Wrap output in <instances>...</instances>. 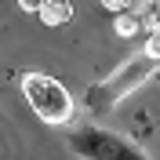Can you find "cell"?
<instances>
[{"label":"cell","mask_w":160,"mask_h":160,"mask_svg":"<svg viewBox=\"0 0 160 160\" xmlns=\"http://www.w3.org/2000/svg\"><path fill=\"white\" fill-rule=\"evenodd\" d=\"M18 8H22V11H33V15H37V11L44 8V0H18Z\"/></svg>","instance_id":"cell-7"},{"label":"cell","mask_w":160,"mask_h":160,"mask_svg":"<svg viewBox=\"0 0 160 160\" xmlns=\"http://www.w3.org/2000/svg\"><path fill=\"white\" fill-rule=\"evenodd\" d=\"M157 73H160V58L142 48L138 55L124 58L117 69L109 73V77L95 80V84L84 91V106H88L91 117H106V113H113L120 102L128 98V95H135L146 80H153Z\"/></svg>","instance_id":"cell-1"},{"label":"cell","mask_w":160,"mask_h":160,"mask_svg":"<svg viewBox=\"0 0 160 160\" xmlns=\"http://www.w3.org/2000/svg\"><path fill=\"white\" fill-rule=\"evenodd\" d=\"M37 15L44 26H66L73 18V0H44V8Z\"/></svg>","instance_id":"cell-4"},{"label":"cell","mask_w":160,"mask_h":160,"mask_svg":"<svg viewBox=\"0 0 160 160\" xmlns=\"http://www.w3.org/2000/svg\"><path fill=\"white\" fill-rule=\"evenodd\" d=\"M22 95L44 124H55V128L73 124L77 106H73V95L66 91L62 80L48 77V73H22Z\"/></svg>","instance_id":"cell-3"},{"label":"cell","mask_w":160,"mask_h":160,"mask_svg":"<svg viewBox=\"0 0 160 160\" xmlns=\"http://www.w3.org/2000/svg\"><path fill=\"white\" fill-rule=\"evenodd\" d=\"M66 146L80 160H149V153L138 142H131L120 131L98 128V124H73L66 135Z\"/></svg>","instance_id":"cell-2"},{"label":"cell","mask_w":160,"mask_h":160,"mask_svg":"<svg viewBox=\"0 0 160 160\" xmlns=\"http://www.w3.org/2000/svg\"><path fill=\"white\" fill-rule=\"evenodd\" d=\"M102 8L109 11V15H124V11L131 8V0H102Z\"/></svg>","instance_id":"cell-6"},{"label":"cell","mask_w":160,"mask_h":160,"mask_svg":"<svg viewBox=\"0 0 160 160\" xmlns=\"http://www.w3.org/2000/svg\"><path fill=\"white\" fill-rule=\"evenodd\" d=\"M113 26H117L120 37H138V33L146 29V18H142V15H131V11H124V15H113Z\"/></svg>","instance_id":"cell-5"}]
</instances>
